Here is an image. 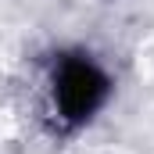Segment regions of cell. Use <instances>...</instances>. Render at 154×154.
Returning a JSON list of instances; mask_svg holds the SVG:
<instances>
[{
  "instance_id": "cell-1",
  "label": "cell",
  "mask_w": 154,
  "mask_h": 154,
  "mask_svg": "<svg viewBox=\"0 0 154 154\" xmlns=\"http://www.w3.org/2000/svg\"><path fill=\"white\" fill-rule=\"evenodd\" d=\"M108 97V75L86 61V57H65L54 75V104L68 122L90 118Z\"/></svg>"
}]
</instances>
